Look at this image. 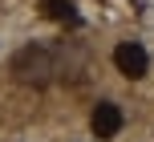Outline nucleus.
Masks as SVG:
<instances>
[{
    "instance_id": "f257e3e1",
    "label": "nucleus",
    "mask_w": 154,
    "mask_h": 142,
    "mask_svg": "<svg viewBox=\"0 0 154 142\" xmlns=\"http://www.w3.org/2000/svg\"><path fill=\"white\" fill-rule=\"evenodd\" d=\"M12 73H16L20 81L45 85V81L57 73V57L49 53V49H41V45H29V49H20V53L12 57Z\"/></svg>"
},
{
    "instance_id": "f03ea898",
    "label": "nucleus",
    "mask_w": 154,
    "mask_h": 142,
    "mask_svg": "<svg viewBox=\"0 0 154 142\" xmlns=\"http://www.w3.org/2000/svg\"><path fill=\"white\" fill-rule=\"evenodd\" d=\"M114 65H118V73H126L130 81H138V77H146L150 57H146V49H142L138 41H122V45L114 49Z\"/></svg>"
},
{
    "instance_id": "7ed1b4c3",
    "label": "nucleus",
    "mask_w": 154,
    "mask_h": 142,
    "mask_svg": "<svg viewBox=\"0 0 154 142\" xmlns=\"http://www.w3.org/2000/svg\"><path fill=\"white\" fill-rule=\"evenodd\" d=\"M89 126H93V138H114L118 130H122V110H118L114 102H97Z\"/></svg>"
},
{
    "instance_id": "20e7f679",
    "label": "nucleus",
    "mask_w": 154,
    "mask_h": 142,
    "mask_svg": "<svg viewBox=\"0 0 154 142\" xmlns=\"http://www.w3.org/2000/svg\"><path fill=\"white\" fill-rule=\"evenodd\" d=\"M45 12L53 16V20H65L69 29H77V24H81V16H77L73 0H45Z\"/></svg>"
}]
</instances>
